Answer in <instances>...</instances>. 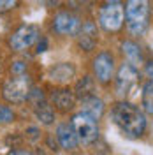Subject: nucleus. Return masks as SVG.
Segmentation results:
<instances>
[{
    "label": "nucleus",
    "instance_id": "obj_1",
    "mask_svg": "<svg viewBox=\"0 0 153 155\" xmlns=\"http://www.w3.org/2000/svg\"><path fill=\"white\" fill-rule=\"evenodd\" d=\"M111 120L127 137L132 139L141 137L148 125L144 111L129 101H120L111 107Z\"/></svg>",
    "mask_w": 153,
    "mask_h": 155
},
{
    "label": "nucleus",
    "instance_id": "obj_2",
    "mask_svg": "<svg viewBox=\"0 0 153 155\" xmlns=\"http://www.w3.org/2000/svg\"><path fill=\"white\" fill-rule=\"evenodd\" d=\"M125 21L132 35H143L150 21V0H127Z\"/></svg>",
    "mask_w": 153,
    "mask_h": 155
},
{
    "label": "nucleus",
    "instance_id": "obj_3",
    "mask_svg": "<svg viewBox=\"0 0 153 155\" xmlns=\"http://www.w3.org/2000/svg\"><path fill=\"white\" fill-rule=\"evenodd\" d=\"M32 90L34 88H32V83H30V78L27 74H19V76H14L5 81V85L2 88V95L7 102L21 104L27 99H30Z\"/></svg>",
    "mask_w": 153,
    "mask_h": 155
},
{
    "label": "nucleus",
    "instance_id": "obj_4",
    "mask_svg": "<svg viewBox=\"0 0 153 155\" xmlns=\"http://www.w3.org/2000/svg\"><path fill=\"white\" fill-rule=\"evenodd\" d=\"M70 124L74 127V132L77 136V141L81 145H92L99 139V124L95 118L86 115L85 111H79L72 116Z\"/></svg>",
    "mask_w": 153,
    "mask_h": 155
},
{
    "label": "nucleus",
    "instance_id": "obj_5",
    "mask_svg": "<svg viewBox=\"0 0 153 155\" xmlns=\"http://www.w3.org/2000/svg\"><path fill=\"white\" fill-rule=\"evenodd\" d=\"M41 39V30L37 25H21L9 37V46L14 51H27Z\"/></svg>",
    "mask_w": 153,
    "mask_h": 155
},
{
    "label": "nucleus",
    "instance_id": "obj_6",
    "mask_svg": "<svg viewBox=\"0 0 153 155\" xmlns=\"http://www.w3.org/2000/svg\"><path fill=\"white\" fill-rule=\"evenodd\" d=\"M99 21L102 25V28L107 32H118L123 27L125 21V9L122 4H106L100 9Z\"/></svg>",
    "mask_w": 153,
    "mask_h": 155
},
{
    "label": "nucleus",
    "instance_id": "obj_7",
    "mask_svg": "<svg viewBox=\"0 0 153 155\" xmlns=\"http://www.w3.org/2000/svg\"><path fill=\"white\" fill-rule=\"evenodd\" d=\"M137 78H139V72H137V67L132 65V64H123L122 67L118 69V74H116V92L120 95H127L130 94V90L137 85Z\"/></svg>",
    "mask_w": 153,
    "mask_h": 155
},
{
    "label": "nucleus",
    "instance_id": "obj_8",
    "mask_svg": "<svg viewBox=\"0 0 153 155\" xmlns=\"http://www.w3.org/2000/svg\"><path fill=\"white\" fill-rule=\"evenodd\" d=\"M93 74H95L97 81L100 83H109L115 74V57L107 51L99 53L93 58Z\"/></svg>",
    "mask_w": 153,
    "mask_h": 155
},
{
    "label": "nucleus",
    "instance_id": "obj_9",
    "mask_svg": "<svg viewBox=\"0 0 153 155\" xmlns=\"http://www.w3.org/2000/svg\"><path fill=\"white\" fill-rule=\"evenodd\" d=\"M53 28L60 35H76L81 30V21L76 14L62 11L53 18Z\"/></svg>",
    "mask_w": 153,
    "mask_h": 155
},
{
    "label": "nucleus",
    "instance_id": "obj_10",
    "mask_svg": "<svg viewBox=\"0 0 153 155\" xmlns=\"http://www.w3.org/2000/svg\"><path fill=\"white\" fill-rule=\"evenodd\" d=\"M57 139L60 143V146L63 150H67V152H74L77 148V145H79L72 124H60L57 127Z\"/></svg>",
    "mask_w": 153,
    "mask_h": 155
},
{
    "label": "nucleus",
    "instance_id": "obj_11",
    "mask_svg": "<svg viewBox=\"0 0 153 155\" xmlns=\"http://www.w3.org/2000/svg\"><path fill=\"white\" fill-rule=\"evenodd\" d=\"M51 104L57 107L58 111L62 113H67V111H72L74 106H76V95L70 92V90H55L51 94Z\"/></svg>",
    "mask_w": 153,
    "mask_h": 155
},
{
    "label": "nucleus",
    "instance_id": "obj_12",
    "mask_svg": "<svg viewBox=\"0 0 153 155\" xmlns=\"http://www.w3.org/2000/svg\"><path fill=\"white\" fill-rule=\"evenodd\" d=\"M76 76V69L70 62H63V64H58L49 71V78L53 83H58V85H67L70 83Z\"/></svg>",
    "mask_w": 153,
    "mask_h": 155
},
{
    "label": "nucleus",
    "instance_id": "obj_13",
    "mask_svg": "<svg viewBox=\"0 0 153 155\" xmlns=\"http://www.w3.org/2000/svg\"><path fill=\"white\" fill-rule=\"evenodd\" d=\"M97 44V28L93 23H85L79 30V46L85 51H92Z\"/></svg>",
    "mask_w": 153,
    "mask_h": 155
},
{
    "label": "nucleus",
    "instance_id": "obj_14",
    "mask_svg": "<svg viewBox=\"0 0 153 155\" xmlns=\"http://www.w3.org/2000/svg\"><path fill=\"white\" fill-rule=\"evenodd\" d=\"M83 111L86 115H90L92 118L99 120L100 116L104 115V102H102V99H99L97 95L83 99Z\"/></svg>",
    "mask_w": 153,
    "mask_h": 155
},
{
    "label": "nucleus",
    "instance_id": "obj_15",
    "mask_svg": "<svg viewBox=\"0 0 153 155\" xmlns=\"http://www.w3.org/2000/svg\"><path fill=\"white\" fill-rule=\"evenodd\" d=\"M122 51H123V55L127 57L129 64H132V65L143 64V53H141V48H139L135 42L125 41L123 44H122Z\"/></svg>",
    "mask_w": 153,
    "mask_h": 155
},
{
    "label": "nucleus",
    "instance_id": "obj_16",
    "mask_svg": "<svg viewBox=\"0 0 153 155\" xmlns=\"http://www.w3.org/2000/svg\"><path fill=\"white\" fill-rule=\"evenodd\" d=\"M141 106L143 111L148 115H153V81H146L141 92Z\"/></svg>",
    "mask_w": 153,
    "mask_h": 155
},
{
    "label": "nucleus",
    "instance_id": "obj_17",
    "mask_svg": "<svg viewBox=\"0 0 153 155\" xmlns=\"http://www.w3.org/2000/svg\"><path fill=\"white\" fill-rule=\"evenodd\" d=\"M93 79L90 76H85L83 79H79L77 81V85H76V94L74 95L76 97H81V99H88V97H92L93 94Z\"/></svg>",
    "mask_w": 153,
    "mask_h": 155
},
{
    "label": "nucleus",
    "instance_id": "obj_18",
    "mask_svg": "<svg viewBox=\"0 0 153 155\" xmlns=\"http://www.w3.org/2000/svg\"><path fill=\"white\" fill-rule=\"evenodd\" d=\"M11 122H14V111H12L11 107L0 104V125L11 124Z\"/></svg>",
    "mask_w": 153,
    "mask_h": 155
},
{
    "label": "nucleus",
    "instance_id": "obj_19",
    "mask_svg": "<svg viewBox=\"0 0 153 155\" xmlns=\"http://www.w3.org/2000/svg\"><path fill=\"white\" fill-rule=\"evenodd\" d=\"M19 0H0V12H7L18 5Z\"/></svg>",
    "mask_w": 153,
    "mask_h": 155
},
{
    "label": "nucleus",
    "instance_id": "obj_20",
    "mask_svg": "<svg viewBox=\"0 0 153 155\" xmlns=\"http://www.w3.org/2000/svg\"><path fill=\"white\" fill-rule=\"evenodd\" d=\"M11 71H12V74H14V76L25 74V71H27V64H25V62H14V64H12V67H11Z\"/></svg>",
    "mask_w": 153,
    "mask_h": 155
},
{
    "label": "nucleus",
    "instance_id": "obj_21",
    "mask_svg": "<svg viewBox=\"0 0 153 155\" xmlns=\"http://www.w3.org/2000/svg\"><path fill=\"white\" fill-rule=\"evenodd\" d=\"M144 74L148 78V81H153V60L151 62H146V65H144Z\"/></svg>",
    "mask_w": 153,
    "mask_h": 155
},
{
    "label": "nucleus",
    "instance_id": "obj_22",
    "mask_svg": "<svg viewBox=\"0 0 153 155\" xmlns=\"http://www.w3.org/2000/svg\"><path fill=\"white\" fill-rule=\"evenodd\" d=\"M27 132H30L28 134V137L30 139H37V129H35V127H30V129H27Z\"/></svg>",
    "mask_w": 153,
    "mask_h": 155
},
{
    "label": "nucleus",
    "instance_id": "obj_23",
    "mask_svg": "<svg viewBox=\"0 0 153 155\" xmlns=\"http://www.w3.org/2000/svg\"><path fill=\"white\" fill-rule=\"evenodd\" d=\"M9 155H32L30 152H27V150H12Z\"/></svg>",
    "mask_w": 153,
    "mask_h": 155
},
{
    "label": "nucleus",
    "instance_id": "obj_24",
    "mask_svg": "<svg viewBox=\"0 0 153 155\" xmlns=\"http://www.w3.org/2000/svg\"><path fill=\"white\" fill-rule=\"evenodd\" d=\"M107 4H118V0H107Z\"/></svg>",
    "mask_w": 153,
    "mask_h": 155
},
{
    "label": "nucleus",
    "instance_id": "obj_25",
    "mask_svg": "<svg viewBox=\"0 0 153 155\" xmlns=\"http://www.w3.org/2000/svg\"><path fill=\"white\" fill-rule=\"evenodd\" d=\"M35 2H48V0H35Z\"/></svg>",
    "mask_w": 153,
    "mask_h": 155
}]
</instances>
